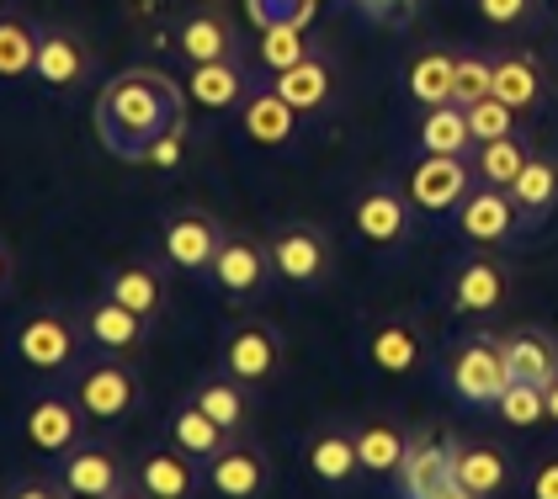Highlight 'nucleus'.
<instances>
[{"label": "nucleus", "mask_w": 558, "mask_h": 499, "mask_svg": "<svg viewBox=\"0 0 558 499\" xmlns=\"http://www.w3.org/2000/svg\"><path fill=\"white\" fill-rule=\"evenodd\" d=\"M181 127V96L155 70H129L101 85L96 96V133L118 160H144L155 138Z\"/></svg>", "instance_id": "obj_1"}, {"label": "nucleus", "mask_w": 558, "mask_h": 499, "mask_svg": "<svg viewBox=\"0 0 558 499\" xmlns=\"http://www.w3.org/2000/svg\"><path fill=\"white\" fill-rule=\"evenodd\" d=\"M81 325L64 314V308H38L27 314L16 334H11V351L33 367V373H70L75 356H81Z\"/></svg>", "instance_id": "obj_2"}, {"label": "nucleus", "mask_w": 558, "mask_h": 499, "mask_svg": "<svg viewBox=\"0 0 558 499\" xmlns=\"http://www.w3.org/2000/svg\"><path fill=\"white\" fill-rule=\"evenodd\" d=\"M86 419L90 415L81 410L75 393H38L27 404V415H22V436L44 458H70L81 447V436H86Z\"/></svg>", "instance_id": "obj_3"}, {"label": "nucleus", "mask_w": 558, "mask_h": 499, "mask_svg": "<svg viewBox=\"0 0 558 499\" xmlns=\"http://www.w3.org/2000/svg\"><path fill=\"white\" fill-rule=\"evenodd\" d=\"M447 377H452V393H458L463 404L495 410V399H500L506 382H511L506 345H495V340H469V345H458V356H452Z\"/></svg>", "instance_id": "obj_4"}, {"label": "nucleus", "mask_w": 558, "mask_h": 499, "mask_svg": "<svg viewBox=\"0 0 558 499\" xmlns=\"http://www.w3.org/2000/svg\"><path fill=\"white\" fill-rule=\"evenodd\" d=\"M458 447L447 441H410V452L399 462V495L404 499H463L458 495Z\"/></svg>", "instance_id": "obj_5"}, {"label": "nucleus", "mask_w": 558, "mask_h": 499, "mask_svg": "<svg viewBox=\"0 0 558 499\" xmlns=\"http://www.w3.org/2000/svg\"><path fill=\"white\" fill-rule=\"evenodd\" d=\"M473 166L463 155H421V166L410 170V203L421 212H452L473 186Z\"/></svg>", "instance_id": "obj_6"}, {"label": "nucleus", "mask_w": 558, "mask_h": 499, "mask_svg": "<svg viewBox=\"0 0 558 499\" xmlns=\"http://www.w3.org/2000/svg\"><path fill=\"white\" fill-rule=\"evenodd\" d=\"M458 229H463V240L473 245H506L515 229H521V208H515V197L506 186H478L469 192L463 203H458Z\"/></svg>", "instance_id": "obj_7"}, {"label": "nucleus", "mask_w": 558, "mask_h": 499, "mask_svg": "<svg viewBox=\"0 0 558 499\" xmlns=\"http://www.w3.org/2000/svg\"><path fill=\"white\" fill-rule=\"evenodd\" d=\"M271 271L282 282H293V288H314L330 271V240L319 229H308V223L277 229V240H271Z\"/></svg>", "instance_id": "obj_8"}, {"label": "nucleus", "mask_w": 558, "mask_h": 499, "mask_svg": "<svg viewBox=\"0 0 558 499\" xmlns=\"http://www.w3.org/2000/svg\"><path fill=\"white\" fill-rule=\"evenodd\" d=\"M75 399H81V410H86L90 419H123L138 404V377L118 362V356H107V362H96V367H86L81 373V382H75Z\"/></svg>", "instance_id": "obj_9"}, {"label": "nucleus", "mask_w": 558, "mask_h": 499, "mask_svg": "<svg viewBox=\"0 0 558 499\" xmlns=\"http://www.w3.org/2000/svg\"><path fill=\"white\" fill-rule=\"evenodd\" d=\"M214 282L229 297H251V292L266 288V271H271V249H260L256 240H245V234H223V245L214 255Z\"/></svg>", "instance_id": "obj_10"}, {"label": "nucleus", "mask_w": 558, "mask_h": 499, "mask_svg": "<svg viewBox=\"0 0 558 499\" xmlns=\"http://www.w3.org/2000/svg\"><path fill=\"white\" fill-rule=\"evenodd\" d=\"M218 245H223V229L208 212H175V218H166V260L175 271H208Z\"/></svg>", "instance_id": "obj_11"}, {"label": "nucleus", "mask_w": 558, "mask_h": 499, "mask_svg": "<svg viewBox=\"0 0 558 499\" xmlns=\"http://www.w3.org/2000/svg\"><path fill=\"white\" fill-rule=\"evenodd\" d=\"M81 330H86L90 345L123 356V351H138V345H144L149 319L133 314L129 303H118V297H96V303H86V314H81Z\"/></svg>", "instance_id": "obj_12"}, {"label": "nucleus", "mask_w": 558, "mask_h": 499, "mask_svg": "<svg viewBox=\"0 0 558 499\" xmlns=\"http://www.w3.org/2000/svg\"><path fill=\"white\" fill-rule=\"evenodd\" d=\"M410 197H399L393 186H367L362 197H356V212H351V223H356V234L367 240V245H399L404 234H410Z\"/></svg>", "instance_id": "obj_13"}, {"label": "nucleus", "mask_w": 558, "mask_h": 499, "mask_svg": "<svg viewBox=\"0 0 558 499\" xmlns=\"http://www.w3.org/2000/svg\"><path fill=\"white\" fill-rule=\"evenodd\" d=\"M282 362V340L266 330V325H240V330L223 334V373L240 377V382H266Z\"/></svg>", "instance_id": "obj_14"}, {"label": "nucleus", "mask_w": 558, "mask_h": 499, "mask_svg": "<svg viewBox=\"0 0 558 499\" xmlns=\"http://www.w3.org/2000/svg\"><path fill=\"white\" fill-rule=\"evenodd\" d=\"M59 484H64V495H81V499H112L123 495V467L112 452H101V447H75L70 458L59 462Z\"/></svg>", "instance_id": "obj_15"}, {"label": "nucleus", "mask_w": 558, "mask_h": 499, "mask_svg": "<svg viewBox=\"0 0 558 499\" xmlns=\"http://www.w3.org/2000/svg\"><path fill=\"white\" fill-rule=\"evenodd\" d=\"M240 123L251 133V144L282 149V144L293 138V127H299V107H293L277 85H266V90H251V96L240 101Z\"/></svg>", "instance_id": "obj_16"}, {"label": "nucleus", "mask_w": 558, "mask_h": 499, "mask_svg": "<svg viewBox=\"0 0 558 499\" xmlns=\"http://www.w3.org/2000/svg\"><path fill=\"white\" fill-rule=\"evenodd\" d=\"M48 90H70V85L86 81V48L75 33L64 27H44L38 33V70H33Z\"/></svg>", "instance_id": "obj_17"}, {"label": "nucleus", "mask_w": 558, "mask_h": 499, "mask_svg": "<svg viewBox=\"0 0 558 499\" xmlns=\"http://www.w3.org/2000/svg\"><path fill=\"white\" fill-rule=\"evenodd\" d=\"M208 484L223 499H251L266 489V458L256 447H223L218 458H208Z\"/></svg>", "instance_id": "obj_18"}, {"label": "nucleus", "mask_w": 558, "mask_h": 499, "mask_svg": "<svg viewBox=\"0 0 558 499\" xmlns=\"http://www.w3.org/2000/svg\"><path fill=\"white\" fill-rule=\"evenodd\" d=\"M452 303L463 308V314H495L500 303H506V266H495V260H463L458 271H452Z\"/></svg>", "instance_id": "obj_19"}, {"label": "nucleus", "mask_w": 558, "mask_h": 499, "mask_svg": "<svg viewBox=\"0 0 558 499\" xmlns=\"http://www.w3.org/2000/svg\"><path fill=\"white\" fill-rule=\"evenodd\" d=\"M186 96L208 112H229L245 101V70L234 59H208V64H192L186 75Z\"/></svg>", "instance_id": "obj_20"}, {"label": "nucleus", "mask_w": 558, "mask_h": 499, "mask_svg": "<svg viewBox=\"0 0 558 499\" xmlns=\"http://www.w3.org/2000/svg\"><path fill=\"white\" fill-rule=\"evenodd\" d=\"M452 467H458V495L463 499L500 495V489H506V478H511V467H506V458H500L495 447H458Z\"/></svg>", "instance_id": "obj_21"}, {"label": "nucleus", "mask_w": 558, "mask_h": 499, "mask_svg": "<svg viewBox=\"0 0 558 499\" xmlns=\"http://www.w3.org/2000/svg\"><path fill=\"white\" fill-rule=\"evenodd\" d=\"M410 96L421 101V107H441V101H452V90H458V53H447V48H426V53H415V64H410Z\"/></svg>", "instance_id": "obj_22"}, {"label": "nucleus", "mask_w": 558, "mask_h": 499, "mask_svg": "<svg viewBox=\"0 0 558 499\" xmlns=\"http://www.w3.org/2000/svg\"><path fill=\"white\" fill-rule=\"evenodd\" d=\"M133 484H138L144 495H155V499H186L192 489H197L192 462H186V452H181V447H175V452H149V458L138 462Z\"/></svg>", "instance_id": "obj_23"}, {"label": "nucleus", "mask_w": 558, "mask_h": 499, "mask_svg": "<svg viewBox=\"0 0 558 499\" xmlns=\"http://www.w3.org/2000/svg\"><path fill=\"white\" fill-rule=\"evenodd\" d=\"M107 297H118V303H129L133 314H144V319H155L160 308H166V277L155 271V266H118L112 277H107Z\"/></svg>", "instance_id": "obj_24"}, {"label": "nucleus", "mask_w": 558, "mask_h": 499, "mask_svg": "<svg viewBox=\"0 0 558 499\" xmlns=\"http://www.w3.org/2000/svg\"><path fill=\"white\" fill-rule=\"evenodd\" d=\"M367 356H373V367L378 373H415L421 367V334L410 330L404 319H388V325H378V330L367 334Z\"/></svg>", "instance_id": "obj_25"}, {"label": "nucleus", "mask_w": 558, "mask_h": 499, "mask_svg": "<svg viewBox=\"0 0 558 499\" xmlns=\"http://www.w3.org/2000/svg\"><path fill=\"white\" fill-rule=\"evenodd\" d=\"M506 362H511V377L548 388L558 377V345L537 330H515L511 340H506Z\"/></svg>", "instance_id": "obj_26"}, {"label": "nucleus", "mask_w": 558, "mask_h": 499, "mask_svg": "<svg viewBox=\"0 0 558 499\" xmlns=\"http://www.w3.org/2000/svg\"><path fill=\"white\" fill-rule=\"evenodd\" d=\"M171 441L186 452V458L208 462V458H218V452L229 447V430H223L214 415H203L197 404H181V410L171 415Z\"/></svg>", "instance_id": "obj_27"}, {"label": "nucleus", "mask_w": 558, "mask_h": 499, "mask_svg": "<svg viewBox=\"0 0 558 499\" xmlns=\"http://www.w3.org/2000/svg\"><path fill=\"white\" fill-rule=\"evenodd\" d=\"M469 144H473L469 112L458 101L426 107V118H421V149L426 155H469Z\"/></svg>", "instance_id": "obj_28"}, {"label": "nucleus", "mask_w": 558, "mask_h": 499, "mask_svg": "<svg viewBox=\"0 0 558 499\" xmlns=\"http://www.w3.org/2000/svg\"><path fill=\"white\" fill-rule=\"evenodd\" d=\"M506 192L515 197L521 218H543V212L558 203V166L548 160V155H532V160L521 166V175H515Z\"/></svg>", "instance_id": "obj_29"}, {"label": "nucleus", "mask_w": 558, "mask_h": 499, "mask_svg": "<svg viewBox=\"0 0 558 499\" xmlns=\"http://www.w3.org/2000/svg\"><path fill=\"white\" fill-rule=\"evenodd\" d=\"M495 96L515 107V112H532L543 101V70L526 59V53H506L495 59Z\"/></svg>", "instance_id": "obj_30"}, {"label": "nucleus", "mask_w": 558, "mask_h": 499, "mask_svg": "<svg viewBox=\"0 0 558 499\" xmlns=\"http://www.w3.org/2000/svg\"><path fill=\"white\" fill-rule=\"evenodd\" d=\"M308 473H314L319 484H351V473H362L356 436H345V430H325V436L308 447Z\"/></svg>", "instance_id": "obj_31"}, {"label": "nucleus", "mask_w": 558, "mask_h": 499, "mask_svg": "<svg viewBox=\"0 0 558 499\" xmlns=\"http://www.w3.org/2000/svg\"><path fill=\"white\" fill-rule=\"evenodd\" d=\"M271 85H277V90H282L299 112H319V107L330 101V64L308 53V59H299L293 70H282Z\"/></svg>", "instance_id": "obj_32"}, {"label": "nucleus", "mask_w": 558, "mask_h": 499, "mask_svg": "<svg viewBox=\"0 0 558 499\" xmlns=\"http://www.w3.org/2000/svg\"><path fill=\"white\" fill-rule=\"evenodd\" d=\"M38 70V33L22 16H0V81H27Z\"/></svg>", "instance_id": "obj_33"}, {"label": "nucleus", "mask_w": 558, "mask_h": 499, "mask_svg": "<svg viewBox=\"0 0 558 499\" xmlns=\"http://www.w3.org/2000/svg\"><path fill=\"white\" fill-rule=\"evenodd\" d=\"M404 452H410V441H404L393 425H362V430H356V458H362V473H373V478L399 473Z\"/></svg>", "instance_id": "obj_34"}, {"label": "nucleus", "mask_w": 558, "mask_h": 499, "mask_svg": "<svg viewBox=\"0 0 558 499\" xmlns=\"http://www.w3.org/2000/svg\"><path fill=\"white\" fill-rule=\"evenodd\" d=\"M526 160H532V155H526V144H521L515 133H506V138L478 144V155H473V175H478V181H489V186H511Z\"/></svg>", "instance_id": "obj_35"}, {"label": "nucleus", "mask_w": 558, "mask_h": 499, "mask_svg": "<svg viewBox=\"0 0 558 499\" xmlns=\"http://www.w3.org/2000/svg\"><path fill=\"white\" fill-rule=\"evenodd\" d=\"M175 42H181V53H186L192 64H208V59H229V53H234V33H229L218 16H208V11H203V16H186Z\"/></svg>", "instance_id": "obj_36"}, {"label": "nucleus", "mask_w": 558, "mask_h": 499, "mask_svg": "<svg viewBox=\"0 0 558 499\" xmlns=\"http://www.w3.org/2000/svg\"><path fill=\"white\" fill-rule=\"evenodd\" d=\"M192 404H197L203 415H214L218 425L229 430V436L245 425V410H251V404H245V388H240V377H214V382H203V388L192 393Z\"/></svg>", "instance_id": "obj_37"}, {"label": "nucleus", "mask_w": 558, "mask_h": 499, "mask_svg": "<svg viewBox=\"0 0 558 499\" xmlns=\"http://www.w3.org/2000/svg\"><path fill=\"white\" fill-rule=\"evenodd\" d=\"M495 410H500V419H506V425H515V430H532L537 419H548V388L511 377V382H506V393L495 399Z\"/></svg>", "instance_id": "obj_38"}, {"label": "nucleus", "mask_w": 558, "mask_h": 499, "mask_svg": "<svg viewBox=\"0 0 558 499\" xmlns=\"http://www.w3.org/2000/svg\"><path fill=\"white\" fill-rule=\"evenodd\" d=\"M299 59H308V38H303L299 22H271V27H260V64H266L271 75L293 70Z\"/></svg>", "instance_id": "obj_39"}, {"label": "nucleus", "mask_w": 558, "mask_h": 499, "mask_svg": "<svg viewBox=\"0 0 558 499\" xmlns=\"http://www.w3.org/2000/svg\"><path fill=\"white\" fill-rule=\"evenodd\" d=\"M463 112H469L473 144H489V138L515 133V107H506L500 96H484V101H473V107H463Z\"/></svg>", "instance_id": "obj_40"}, {"label": "nucleus", "mask_w": 558, "mask_h": 499, "mask_svg": "<svg viewBox=\"0 0 558 499\" xmlns=\"http://www.w3.org/2000/svg\"><path fill=\"white\" fill-rule=\"evenodd\" d=\"M484 96H495V59L463 53V59H458V90H452V101H458V107H473V101H484Z\"/></svg>", "instance_id": "obj_41"}, {"label": "nucleus", "mask_w": 558, "mask_h": 499, "mask_svg": "<svg viewBox=\"0 0 558 499\" xmlns=\"http://www.w3.org/2000/svg\"><path fill=\"white\" fill-rule=\"evenodd\" d=\"M314 5L319 0H245V16L256 27H271V22H299V27H308Z\"/></svg>", "instance_id": "obj_42"}, {"label": "nucleus", "mask_w": 558, "mask_h": 499, "mask_svg": "<svg viewBox=\"0 0 558 499\" xmlns=\"http://www.w3.org/2000/svg\"><path fill=\"white\" fill-rule=\"evenodd\" d=\"M473 5H478V16H484L489 27H515V22L532 16L537 0H473Z\"/></svg>", "instance_id": "obj_43"}, {"label": "nucleus", "mask_w": 558, "mask_h": 499, "mask_svg": "<svg viewBox=\"0 0 558 499\" xmlns=\"http://www.w3.org/2000/svg\"><path fill=\"white\" fill-rule=\"evenodd\" d=\"M410 5H415V0H356V11L373 16V22H404Z\"/></svg>", "instance_id": "obj_44"}, {"label": "nucleus", "mask_w": 558, "mask_h": 499, "mask_svg": "<svg viewBox=\"0 0 558 499\" xmlns=\"http://www.w3.org/2000/svg\"><path fill=\"white\" fill-rule=\"evenodd\" d=\"M144 160H149V166H175V160H181V127H171L166 138H155Z\"/></svg>", "instance_id": "obj_45"}, {"label": "nucleus", "mask_w": 558, "mask_h": 499, "mask_svg": "<svg viewBox=\"0 0 558 499\" xmlns=\"http://www.w3.org/2000/svg\"><path fill=\"white\" fill-rule=\"evenodd\" d=\"M532 495H537V499H558V458L543 462V467L532 473Z\"/></svg>", "instance_id": "obj_46"}, {"label": "nucleus", "mask_w": 558, "mask_h": 499, "mask_svg": "<svg viewBox=\"0 0 558 499\" xmlns=\"http://www.w3.org/2000/svg\"><path fill=\"white\" fill-rule=\"evenodd\" d=\"M548 419H554V425H558V377H554V382H548Z\"/></svg>", "instance_id": "obj_47"}, {"label": "nucleus", "mask_w": 558, "mask_h": 499, "mask_svg": "<svg viewBox=\"0 0 558 499\" xmlns=\"http://www.w3.org/2000/svg\"><path fill=\"white\" fill-rule=\"evenodd\" d=\"M5 277H11V255H5V245H0V288H5Z\"/></svg>", "instance_id": "obj_48"}]
</instances>
